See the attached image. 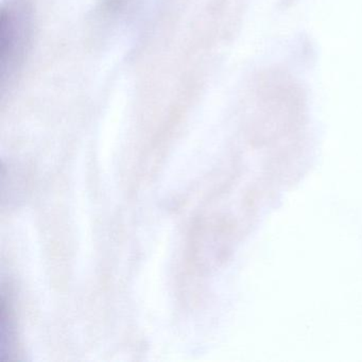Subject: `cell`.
I'll use <instances>...</instances> for the list:
<instances>
[{
  "label": "cell",
  "mask_w": 362,
  "mask_h": 362,
  "mask_svg": "<svg viewBox=\"0 0 362 362\" xmlns=\"http://www.w3.org/2000/svg\"><path fill=\"white\" fill-rule=\"evenodd\" d=\"M35 30V13L28 0H5L0 14V79L6 96L24 66Z\"/></svg>",
  "instance_id": "obj_1"
},
{
  "label": "cell",
  "mask_w": 362,
  "mask_h": 362,
  "mask_svg": "<svg viewBox=\"0 0 362 362\" xmlns=\"http://www.w3.org/2000/svg\"><path fill=\"white\" fill-rule=\"evenodd\" d=\"M1 355L3 360L16 359L18 354V334L14 317L11 288L4 284L1 290Z\"/></svg>",
  "instance_id": "obj_2"
}]
</instances>
